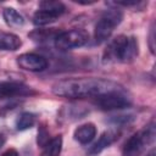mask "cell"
<instances>
[{
  "label": "cell",
  "instance_id": "cell-3",
  "mask_svg": "<svg viewBox=\"0 0 156 156\" xmlns=\"http://www.w3.org/2000/svg\"><path fill=\"white\" fill-rule=\"evenodd\" d=\"M123 18V13L121 10L117 9H108L106 10L101 18L98 21V23L95 24V29H94V39L96 44H100L105 40H107L113 29L121 23Z\"/></svg>",
  "mask_w": 156,
  "mask_h": 156
},
{
  "label": "cell",
  "instance_id": "cell-17",
  "mask_svg": "<svg viewBox=\"0 0 156 156\" xmlns=\"http://www.w3.org/2000/svg\"><path fill=\"white\" fill-rule=\"evenodd\" d=\"M37 121V116L32 112H23L18 116L17 121H16V129L17 130H26L32 128L35 124Z\"/></svg>",
  "mask_w": 156,
  "mask_h": 156
},
{
  "label": "cell",
  "instance_id": "cell-16",
  "mask_svg": "<svg viewBox=\"0 0 156 156\" xmlns=\"http://www.w3.org/2000/svg\"><path fill=\"white\" fill-rule=\"evenodd\" d=\"M58 18L57 15L50 12V11H46V10H38L34 15H33V23L35 26H46V24H50L52 22H55L56 20Z\"/></svg>",
  "mask_w": 156,
  "mask_h": 156
},
{
  "label": "cell",
  "instance_id": "cell-7",
  "mask_svg": "<svg viewBox=\"0 0 156 156\" xmlns=\"http://www.w3.org/2000/svg\"><path fill=\"white\" fill-rule=\"evenodd\" d=\"M17 65L26 71L30 72H41L48 68V60L38 54L27 52L17 57Z\"/></svg>",
  "mask_w": 156,
  "mask_h": 156
},
{
  "label": "cell",
  "instance_id": "cell-10",
  "mask_svg": "<svg viewBox=\"0 0 156 156\" xmlns=\"http://www.w3.org/2000/svg\"><path fill=\"white\" fill-rule=\"evenodd\" d=\"M96 135V127L93 123H85L76 128L73 136L80 144H89Z\"/></svg>",
  "mask_w": 156,
  "mask_h": 156
},
{
  "label": "cell",
  "instance_id": "cell-13",
  "mask_svg": "<svg viewBox=\"0 0 156 156\" xmlns=\"http://www.w3.org/2000/svg\"><path fill=\"white\" fill-rule=\"evenodd\" d=\"M60 34V32L55 28H50V29H35L33 32H30L28 35L32 40L37 41V43H45L49 40H54L56 39V37Z\"/></svg>",
  "mask_w": 156,
  "mask_h": 156
},
{
  "label": "cell",
  "instance_id": "cell-2",
  "mask_svg": "<svg viewBox=\"0 0 156 156\" xmlns=\"http://www.w3.org/2000/svg\"><path fill=\"white\" fill-rule=\"evenodd\" d=\"M156 130L155 123H149L143 130L133 134L124 144L122 156H139L146 145L151 144L155 140Z\"/></svg>",
  "mask_w": 156,
  "mask_h": 156
},
{
  "label": "cell",
  "instance_id": "cell-6",
  "mask_svg": "<svg viewBox=\"0 0 156 156\" xmlns=\"http://www.w3.org/2000/svg\"><path fill=\"white\" fill-rule=\"evenodd\" d=\"M127 40H128V37L122 35V34L112 39L104 51V56H102L104 63H111V62H117V61L122 62Z\"/></svg>",
  "mask_w": 156,
  "mask_h": 156
},
{
  "label": "cell",
  "instance_id": "cell-5",
  "mask_svg": "<svg viewBox=\"0 0 156 156\" xmlns=\"http://www.w3.org/2000/svg\"><path fill=\"white\" fill-rule=\"evenodd\" d=\"M95 105L104 110V111H112V110H121L129 107L132 104L127 95L123 91H111L102 95L94 98Z\"/></svg>",
  "mask_w": 156,
  "mask_h": 156
},
{
  "label": "cell",
  "instance_id": "cell-9",
  "mask_svg": "<svg viewBox=\"0 0 156 156\" xmlns=\"http://www.w3.org/2000/svg\"><path fill=\"white\" fill-rule=\"evenodd\" d=\"M118 135H119V132H117V130H113V129L105 130L100 135L98 141H95L93 144V146H90V149L88 150V154L89 155H98V154H100L102 150H105L111 144H113L118 139Z\"/></svg>",
  "mask_w": 156,
  "mask_h": 156
},
{
  "label": "cell",
  "instance_id": "cell-21",
  "mask_svg": "<svg viewBox=\"0 0 156 156\" xmlns=\"http://www.w3.org/2000/svg\"><path fill=\"white\" fill-rule=\"evenodd\" d=\"M155 27H154V23L151 24V28H150V39H149V46H150V50H151V54H155Z\"/></svg>",
  "mask_w": 156,
  "mask_h": 156
},
{
  "label": "cell",
  "instance_id": "cell-24",
  "mask_svg": "<svg viewBox=\"0 0 156 156\" xmlns=\"http://www.w3.org/2000/svg\"><path fill=\"white\" fill-rule=\"evenodd\" d=\"M5 144V136L4 135H0V149H1V146Z\"/></svg>",
  "mask_w": 156,
  "mask_h": 156
},
{
  "label": "cell",
  "instance_id": "cell-11",
  "mask_svg": "<svg viewBox=\"0 0 156 156\" xmlns=\"http://www.w3.org/2000/svg\"><path fill=\"white\" fill-rule=\"evenodd\" d=\"M21 45H22V41L18 35L0 30V50L15 51L20 49Z\"/></svg>",
  "mask_w": 156,
  "mask_h": 156
},
{
  "label": "cell",
  "instance_id": "cell-18",
  "mask_svg": "<svg viewBox=\"0 0 156 156\" xmlns=\"http://www.w3.org/2000/svg\"><path fill=\"white\" fill-rule=\"evenodd\" d=\"M39 7H40V10L50 11V12L57 15L58 17L62 13H65V11H66V6L61 1H55V0H45V1H41L39 4Z\"/></svg>",
  "mask_w": 156,
  "mask_h": 156
},
{
  "label": "cell",
  "instance_id": "cell-4",
  "mask_svg": "<svg viewBox=\"0 0 156 156\" xmlns=\"http://www.w3.org/2000/svg\"><path fill=\"white\" fill-rule=\"evenodd\" d=\"M89 40V34L84 29H71L66 32H60L55 39V48L66 51L85 45Z\"/></svg>",
  "mask_w": 156,
  "mask_h": 156
},
{
  "label": "cell",
  "instance_id": "cell-20",
  "mask_svg": "<svg viewBox=\"0 0 156 156\" xmlns=\"http://www.w3.org/2000/svg\"><path fill=\"white\" fill-rule=\"evenodd\" d=\"M134 119V117L132 116V115H127V116H113V118L111 119L113 123H128V122H130V121H133Z\"/></svg>",
  "mask_w": 156,
  "mask_h": 156
},
{
  "label": "cell",
  "instance_id": "cell-12",
  "mask_svg": "<svg viewBox=\"0 0 156 156\" xmlns=\"http://www.w3.org/2000/svg\"><path fill=\"white\" fill-rule=\"evenodd\" d=\"M2 17H4L6 24L10 27L20 28V27L24 26V17L12 7H5L2 11Z\"/></svg>",
  "mask_w": 156,
  "mask_h": 156
},
{
  "label": "cell",
  "instance_id": "cell-1",
  "mask_svg": "<svg viewBox=\"0 0 156 156\" xmlns=\"http://www.w3.org/2000/svg\"><path fill=\"white\" fill-rule=\"evenodd\" d=\"M111 91L124 93V89L116 82L101 78H71L60 80L52 85L55 95L71 99L96 98Z\"/></svg>",
  "mask_w": 156,
  "mask_h": 156
},
{
  "label": "cell",
  "instance_id": "cell-8",
  "mask_svg": "<svg viewBox=\"0 0 156 156\" xmlns=\"http://www.w3.org/2000/svg\"><path fill=\"white\" fill-rule=\"evenodd\" d=\"M33 94H35V91L22 83L0 82V99L13 98V96H28Z\"/></svg>",
  "mask_w": 156,
  "mask_h": 156
},
{
  "label": "cell",
  "instance_id": "cell-23",
  "mask_svg": "<svg viewBox=\"0 0 156 156\" xmlns=\"http://www.w3.org/2000/svg\"><path fill=\"white\" fill-rule=\"evenodd\" d=\"M146 156H156V150H155V149L150 150V151H149V154H147Z\"/></svg>",
  "mask_w": 156,
  "mask_h": 156
},
{
  "label": "cell",
  "instance_id": "cell-22",
  "mask_svg": "<svg viewBox=\"0 0 156 156\" xmlns=\"http://www.w3.org/2000/svg\"><path fill=\"white\" fill-rule=\"evenodd\" d=\"M0 156H20V154H18V151L16 150V149H13V147H10V149H7V150H5Z\"/></svg>",
  "mask_w": 156,
  "mask_h": 156
},
{
  "label": "cell",
  "instance_id": "cell-19",
  "mask_svg": "<svg viewBox=\"0 0 156 156\" xmlns=\"http://www.w3.org/2000/svg\"><path fill=\"white\" fill-rule=\"evenodd\" d=\"M50 141V135H49V132L45 127H40L39 130H38V138H37V143L39 146L44 147Z\"/></svg>",
  "mask_w": 156,
  "mask_h": 156
},
{
  "label": "cell",
  "instance_id": "cell-14",
  "mask_svg": "<svg viewBox=\"0 0 156 156\" xmlns=\"http://www.w3.org/2000/svg\"><path fill=\"white\" fill-rule=\"evenodd\" d=\"M138 54H139V45H138L136 38L135 37H128L126 49L123 52V57H122V62L129 63V62L134 61L136 58Z\"/></svg>",
  "mask_w": 156,
  "mask_h": 156
},
{
  "label": "cell",
  "instance_id": "cell-15",
  "mask_svg": "<svg viewBox=\"0 0 156 156\" xmlns=\"http://www.w3.org/2000/svg\"><path fill=\"white\" fill-rule=\"evenodd\" d=\"M62 149V136L56 135L44 146L40 156H58Z\"/></svg>",
  "mask_w": 156,
  "mask_h": 156
}]
</instances>
